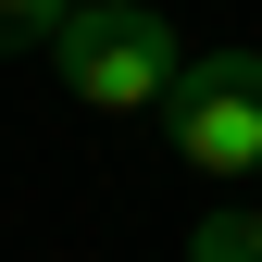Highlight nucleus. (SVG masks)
<instances>
[{"instance_id": "1", "label": "nucleus", "mask_w": 262, "mask_h": 262, "mask_svg": "<svg viewBox=\"0 0 262 262\" xmlns=\"http://www.w3.org/2000/svg\"><path fill=\"white\" fill-rule=\"evenodd\" d=\"M50 75L75 88L88 113H150V100H175L187 38L150 13V0H75L62 38H50Z\"/></svg>"}, {"instance_id": "2", "label": "nucleus", "mask_w": 262, "mask_h": 262, "mask_svg": "<svg viewBox=\"0 0 262 262\" xmlns=\"http://www.w3.org/2000/svg\"><path fill=\"white\" fill-rule=\"evenodd\" d=\"M175 162L187 175H262V50L225 38V50H187L175 75Z\"/></svg>"}, {"instance_id": "3", "label": "nucleus", "mask_w": 262, "mask_h": 262, "mask_svg": "<svg viewBox=\"0 0 262 262\" xmlns=\"http://www.w3.org/2000/svg\"><path fill=\"white\" fill-rule=\"evenodd\" d=\"M187 262H262V225L250 212H200L187 225Z\"/></svg>"}, {"instance_id": "4", "label": "nucleus", "mask_w": 262, "mask_h": 262, "mask_svg": "<svg viewBox=\"0 0 262 262\" xmlns=\"http://www.w3.org/2000/svg\"><path fill=\"white\" fill-rule=\"evenodd\" d=\"M75 0H0V50H50Z\"/></svg>"}, {"instance_id": "5", "label": "nucleus", "mask_w": 262, "mask_h": 262, "mask_svg": "<svg viewBox=\"0 0 262 262\" xmlns=\"http://www.w3.org/2000/svg\"><path fill=\"white\" fill-rule=\"evenodd\" d=\"M250 225H262V175H250Z\"/></svg>"}]
</instances>
